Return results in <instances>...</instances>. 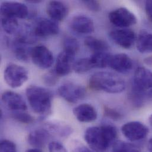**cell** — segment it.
<instances>
[{
    "mask_svg": "<svg viewBox=\"0 0 152 152\" xmlns=\"http://www.w3.org/2000/svg\"><path fill=\"white\" fill-rule=\"evenodd\" d=\"M117 137V129L113 125L104 124L88 128L84 139L88 146L95 152L106 151L115 143Z\"/></svg>",
    "mask_w": 152,
    "mask_h": 152,
    "instance_id": "obj_1",
    "label": "cell"
},
{
    "mask_svg": "<svg viewBox=\"0 0 152 152\" xmlns=\"http://www.w3.org/2000/svg\"><path fill=\"white\" fill-rule=\"evenodd\" d=\"M152 96V72L145 67L138 68L133 77L129 98L136 107H141L146 99Z\"/></svg>",
    "mask_w": 152,
    "mask_h": 152,
    "instance_id": "obj_2",
    "label": "cell"
},
{
    "mask_svg": "<svg viewBox=\"0 0 152 152\" xmlns=\"http://www.w3.org/2000/svg\"><path fill=\"white\" fill-rule=\"evenodd\" d=\"M26 96L33 112L45 118L52 113V94L46 88L31 85L26 89Z\"/></svg>",
    "mask_w": 152,
    "mask_h": 152,
    "instance_id": "obj_3",
    "label": "cell"
},
{
    "mask_svg": "<svg viewBox=\"0 0 152 152\" xmlns=\"http://www.w3.org/2000/svg\"><path fill=\"white\" fill-rule=\"evenodd\" d=\"M89 86L94 90L118 94L125 90L126 84L122 77L114 73L99 72L90 77Z\"/></svg>",
    "mask_w": 152,
    "mask_h": 152,
    "instance_id": "obj_4",
    "label": "cell"
},
{
    "mask_svg": "<svg viewBox=\"0 0 152 152\" xmlns=\"http://www.w3.org/2000/svg\"><path fill=\"white\" fill-rule=\"evenodd\" d=\"M4 77L7 85L12 88H17L21 86L28 80V74L23 66L10 64L5 69Z\"/></svg>",
    "mask_w": 152,
    "mask_h": 152,
    "instance_id": "obj_5",
    "label": "cell"
},
{
    "mask_svg": "<svg viewBox=\"0 0 152 152\" xmlns=\"http://www.w3.org/2000/svg\"><path fill=\"white\" fill-rule=\"evenodd\" d=\"M108 17L113 24L121 28L133 26L137 23L135 15L124 7H120L112 11L109 14Z\"/></svg>",
    "mask_w": 152,
    "mask_h": 152,
    "instance_id": "obj_6",
    "label": "cell"
},
{
    "mask_svg": "<svg viewBox=\"0 0 152 152\" xmlns=\"http://www.w3.org/2000/svg\"><path fill=\"white\" fill-rule=\"evenodd\" d=\"M58 94L66 101L75 104L84 98L86 95L85 88L73 83H66L58 89Z\"/></svg>",
    "mask_w": 152,
    "mask_h": 152,
    "instance_id": "obj_7",
    "label": "cell"
},
{
    "mask_svg": "<svg viewBox=\"0 0 152 152\" xmlns=\"http://www.w3.org/2000/svg\"><path fill=\"white\" fill-rule=\"evenodd\" d=\"M31 59L37 67L42 69L50 68L54 61L53 55L51 51L43 45L37 46L32 49Z\"/></svg>",
    "mask_w": 152,
    "mask_h": 152,
    "instance_id": "obj_8",
    "label": "cell"
},
{
    "mask_svg": "<svg viewBox=\"0 0 152 152\" xmlns=\"http://www.w3.org/2000/svg\"><path fill=\"white\" fill-rule=\"evenodd\" d=\"M123 135L131 142H137L145 139L149 133L148 128L139 121H130L121 127Z\"/></svg>",
    "mask_w": 152,
    "mask_h": 152,
    "instance_id": "obj_9",
    "label": "cell"
},
{
    "mask_svg": "<svg viewBox=\"0 0 152 152\" xmlns=\"http://www.w3.org/2000/svg\"><path fill=\"white\" fill-rule=\"evenodd\" d=\"M109 35L116 45L126 49L132 48L136 40L135 33L130 29L114 30L110 33Z\"/></svg>",
    "mask_w": 152,
    "mask_h": 152,
    "instance_id": "obj_10",
    "label": "cell"
},
{
    "mask_svg": "<svg viewBox=\"0 0 152 152\" xmlns=\"http://www.w3.org/2000/svg\"><path fill=\"white\" fill-rule=\"evenodd\" d=\"M1 15L15 18H25L28 15V10L23 3L5 1L1 3Z\"/></svg>",
    "mask_w": 152,
    "mask_h": 152,
    "instance_id": "obj_11",
    "label": "cell"
},
{
    "mask_svg": "<svg viewBox=\"0 0 152 152\" xmlns=\"http://www.w3.org/2000/svg\"><path fill=\"white\" fill-rule=\"evenodd\" d=\"M1 100L8 109L14 112L24 111L27 109V106L24 98L15 92L11 91H5L1 95Z\"/></svg>",
    "mask_w": 152,
    "mask_h": 152,
    "instance_id": "obj_12",
    "label": "cell"
},
{
    "mask_svg": "<svg viewBox=\"0 0 152 152\" xmlns=\"http://www.w3.org/2000/svg\"><path fill=\"white\" fill-rule=\"evenodd\" d=\"M75 53L64 49L57 58L55 71L59 76L68 75L73 68Z\"/></svg>",
    "mask_w": 152,
    "mask_h": 152,
    "instance_id": "obj_13",
    "label": "cell"
},
{
    "mask_svg": "<svg viewBox=\"0 0 152 152\" xmlns=\"http://www.w3.org/2000/svg\"><path fill=\"white\" fill-rule=\"evenodd\" d=\"M109 66L120 74L130 72L133 67V62L129 56L125 53H117L111 55Z\"/></svg>",
    "mask_w": 152,
    "mask_h": 152,
    "instance_id": "obj_14",
    "label": "cell"
},
{
    "mask_svg": "<svg viewBox=\"0 0 152 152\" xmlns=\"http://www.w3.org/2000/svg\"><path fill=\"white\" fill-rule=\"evenodd\" d=\"M59 27L57 23L49 19L40 20L34 28V34L36 36L45 37L56 35L59 33Z\"/></svg>",
    "mask_w": 152,
    "mask_h": 152,
    "instance_id": "obj_15",
    "label": "cell"
},
{
    "mask_svg": "<svg viewBox=\"0 0 152 152\" xmlns=\"http://www.w3.org/2000/svg\"><path fill=\"white\" fill-rule=\"evenodd\" d=\"M70 26L74 31L83 34L92 33L95 29L93 20L83 15L75 16L72 19Z\"/></svg>",
    "mask_w": 152,
    "mask_h": 152,
    "instance_id": "obj_16",
    "label": "cell"
},
{
    "mask_svg": "<svg viewBox=\"0 0 152 152\" xmlns=\"http://www.w3.org/2000/svg\"><path fill=\"white\" fill-rule=\"evenodd\" d=\"M51 137L50 130L46 129L40 128L32 131L28 136V143L35 149L43 148Z\"/></svg>",
    "mask_w": 152,
    "mask_h": 152,
    "instance_id": "obj_17",
    "label": "cell"
},
{
    "mask_svg": "<svg viewBox=\"0 0 152 152\" xmlns=\"http://www.w3.org/2000/svg\"><path fill=\"white\" fill-rule=\"evenodd\" d=\"M73 113L76 119L81 123L94 121L98 117L96 109L88 104H82L77 106L74 109Z\"/></svg>",
    "mask_w": 152,
    "mask_h": 152,
    "instance_id": "obj_18",
    "label": "cell"
},
{
    "mask_svg": "<svg viewBox=\"0 0 152 152\" xmlns=\"http://www.w3.org/2000/svg\"><path fill=\"white\" fill-rule=\"evenodd\" d=\"M47 13L52 20L62 21L68 15V9L62 2L58 1H50L47 5Z\"/></svg>",
    "mask_w": 152,
    "mask_h": 152,
    "instance_id": "obj_19",
    "label": "cell"
},
{
    "mask_svg": "<svg viewBox=\"0 0 152 152\" xmlns=\"http://www.w3.org/2000/svg\"><path fill=\"white\" fill-rule=\"evenodd\" d=\"M137 48L142 53H152V33L142 31L137 38Z\"/></svg>",
    "mask_w": 152,
    "mask_h": 152,
    "instance_id": "obj_20",
    "label": "cell"
},
{
    "mask_svg": "<svg viewBox=\"0 0 152 152\" xmlns=\"http://www.w3.org/2000/svg\"><path fill=\"white\" fill-rule=\"evenodd\" d=\"M85 45L91 50L96 52H104L109 48L105 41L92 36L87 37L84 40Z\"/></svg>",
    "mask_w": 152,
    "mask_h": 152,
    "instance_id": "obj_21",
    "label": "cell"
},
{
    "mask_svg": "<svg viewBox=\"0 0 152 152\" xmlns=\"http://www.w3.org/2000/svg\"><path fill=\"white\" fill-rule=\"evenodd\" d=\"M111 55L104 52H96L91 56L90 59L94 68H104L109 66Z\"/></svg>",
    "mask_w": 152,
    "mask_h": 152,
    "instance_id": "obj_22",
    "label": "cell"
},
{
    "mask_svg": "<svg viewBox=\"0 0 152 152\" xmlns=\"http://www.w3.org/2000/svg\"><path fill=\"white\" fill-rule=\"evenodd\" d=\"M13 50L15 57L20 61H27L31 58L32 49L27 46V44L21 43L16 40L13 44Z\"/></svg>",
    "mask_w": 152,
    "mask_h": 152,
    "instance_id": "obj_23",
    "label": "cell"
},
{
    "mask_svg": "<svg viewBox=\"0 0 152 152\" xmlns=\"http://www.w3.org/2000/svg\"><path fill=\"white\" fill-rule=\"evenodd\" d=\"M137 146L123 141H115L113 145L112 152H140Z\"/></svg>",
    "mask_w": 152,
    "mask_h": 152,
    "instance_id": "obj_24",
    "label": "cell"
},
{
    "mask_svg": "<svg viewBox=\"0 0 152 152\" xmlns=\"http://www.w3.org/2000/svg\"><path fill=\"white\" fill-rule=\"evenodd\" d=\"M1 25L4 31L8 34L15 33L19 26L17 18L3 15H1Z\"/></svg>",
    "mask_w": 152,
    "mask_h": 152,
    "instance_id": "obj_25",
    "label": "cell"
},
{
    "mask_svg": "<svg viewBox=\"0 0 152 152\" xmlns=\"http://www.w3.org/2000/svg\"><path fill=\"white\" fill-rule=\"evenodd\" d=\"M93 68L90 58L80 59L76 61L73 65V69L77 74H84Z\"/></svg>",
    "mask_w": 152,
    "mask_h": 152,
    "instance_id": "obj_26",
    "label": "cell"
},
{
    "mask_svg": "<svg viewBox=\"0 0 152 152\" xmlns=\"http://www.w3.org/2000/svg\"><path fill=\"white\" fill-rule=\"evenodd\" d=\"M12 117L18 122L23 124H31L34 121L33 116L23 111L13 112L12 113Z\"/></svg>",
    "mask_w": 152,
    "mask_h": 152,
    "instance_id": "obj_27",
    "label": "cell"
},
{
    "mask_svg": "<svg viewBox=\"0 0 152 152\" xmlns=\"http://www.w3.org/2000/svg\"><path fill=\"white\" fill-rule=\"evenodd\" d=\"M64 49L66 50H69L76 54L79 49V44L78 41L75 38L72 37H66L64 43Z\"/></svg>",
    "mask_w": 152,
    "mask_h": 152,
    "instance_id": "obj_28",
    "label": "cell"
},
{
    "mask_svg": "<svg viewBox=\"0 0 152 152\" xmlns=\"http://www.w3.org/2000/svg\"><path fill=\"white\" fill-rule=\"evenodd\" d=\"M59 77L55 70L50 71L43 75V80L47 86H52L58 83Z\"/></svg>",
    "mask_w": 152,
    "mask_h": 152,
    "instance_id": "obj_29",
    "label": "cell"
},
{
    "mask_svg": "<svg viewBox=\"0 0 152 152\" xmlns=\"http://www.w3.org/2000/svg\"><path fill=\"white\" fill-rule=\"evenodd\" d=\"M104 114L108 118L115 121L120 120L123 117L122 114L119 111L107 105L104 107Z\"/></svg>",
    "mask_w": 152,
    "mask_h": 152,
    "instance_id": "obj_30",
    "label": "cell"
},
{
    "mask_svg": "<svg viewBox=\"0 0 152 152\" xmlns=\"http://www.w3.org/2000/svg\"><path fill=\"white\" fill-rule=\"evenodd\" d=\"M0 152H17L15 143L8 140H3L1 142Z\"/></svg>",
    "mask_w": 152,
    "mask_h": 152,
    "instance_id": "obj_31",
    "label": "cell"
},
{
    "mask_svg": "<svg viewBox=\"0 0 152 152\" xmlns=\"http://www.w3.org/2000/svg\"><path fill=\"white\" fill-rule=\"evenodd\" d=\"M83 4L85 7L89 10L90 11L96 12L99 11L101 10V4L100 2L98 1H82Z\"/></svg>",
    "mask_w": 152,
    "mask_h": 152,
    "instance_id": "obj_32",
    "label": "cell"
},
{
    "mask_svg": "<svg viewBox=\"0 0 152 152\" xmlns=\"http://www.w3.org/2000/svg\"><path fill=\"white\" fill-rule=\"evenodd\" d=\"M49 152H68L65 146L58 142H52L49 145Z\"/></svg>",
    "mask_w": 152,
    "mask_h": 152,
    "instance_id": "obj_33",
    "label": "cell"
},
{
    "mask_svg": "<svg viewBox=\"0 0 152 152\" xmlns=\"http://www.w3.org/2000/svg\"><path fill=\"white\" fill-rule=\"evenodd\" d=\"M145 11L148 18L152 23V0L147 1L146 2Z\"/></svg>",
    "mask_w": 152,
    "mask_h": 152,
    "instance_id": "obj_34",
    "label": "cell"
},
{
    "mask_svg": "<svg viewBox=\"0 0 152 152\" xmlns=\"http://www.w3.org/2000/svg\"><path fill=\"white\" fill-rule=\"evenodd\" d=\"M74 152H95V151H91L89 149L85 147H79L76 148Z\"/></svg>",
    "mask_w": 152,
    "mask_h": 152,
    "instance_id": "obj_35",
    "label": "cell"
},
{
    "mask_svg": "<svg viewBox=\"0 0 152 152\" xmlns=\"http://www.w3.org/2000/svg\"><path fill=\"white\" fill-rule=\"evenodd\" d=\"M145 63L149 65H151L152 66V57H149L146 58L145 60Z\"/></svg>",
    "mask_w": 152,
    "mask_h": 152,
    "instance_id": "obj_36",
    "label": "cell"
},
{
    "mask_svg": "<svg viewBox=\"0 0 152 152\" xmlns=\"http://www.w3.org/2000/svg\"><path fill=\"white\" fill-rule=\"evenodd\" d=\"M148 150L149 151V152H152V138L149 140V141L148 142Z\"/></svg>",
    "mask_w": 152,
    "mask_h": 152,
    "instance_id": "obj_37",
    "label": "cell"
},
{
    "mask_svg": "<svg viewBox=\"0 0 152 152\" xmlns=\"http://www.w3.org/2000/svg\"><path fill=\"white\" fill-rule=\"evenodd\" d=\"M26 152H42V151H40L39 149H28L27 151Z\"/></svg>",
    "mask_w": 152,
    "mask_h": 152,
    "instance_id": "obj_38",
    "label": "cell"
},
{
    "mask_svg": "<svg viewBox=\"0 0 152 152\" xmlns=\"http://www.w3.org/2000/svg\"><path fill=\"white\" fill-rule=\"evenodd\" d=\"M27 2H28L29 3L34 4V3H39V2H41V1H27Z\"/></svg>",
    "mask_w": 152,
    "mask_h": 152,
    "instance_id": "obj_39",
    "label": "cell"
},
{
    "mask_svg": "<svg viewBox=\"0 0 152 152\" xmlns=\"http://www.w3.org/2000/svg\"><path fill=\"white\" fill-rule=\"evenodd\" d=\"M149 122H150V124L151 125V126L152 127V114L151 115L150 118H149Z\"/></svg>",
    "mask_w": 152,
    "mask_h": 152,
    "instance_id": "obj_40",
    "label": "cell"
}]
</instances>
